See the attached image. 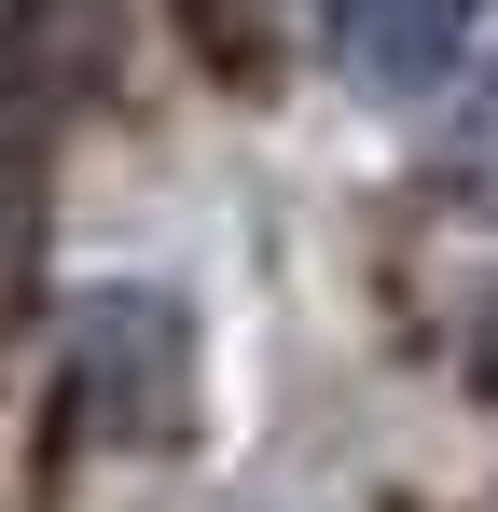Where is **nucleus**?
Instances as JSON below:
<instances>
[{
	"mask_svg": "<svg viewBox=\"0 0 498 512\" xmlns=\"http://www.w3.org/2000/svg\"><path fill=\"white\" fill-rule=\"evenodd\" d=\"M70 388L111 416V443H180L208 402V360H194V305L166 277H97L70 291Z\"/></svg>",
	"mask_w": 498,
	"mask_h": 512,
	"instance_id": "f257e3e1",
	"label": "nucleus"
},
{
	"mask_svg": "<svg viewBox=\"0 0 498 512\" xmlns=\"http://www.w3.org/2000/svg\"><path fill=\"white\" fill-rule=\"evenodd\" d=\"M471 42H485V0H332V56H346V84L388 97V111L443 97Z\"/></svg>",
	"mask_w": 498,
	"mask_h": 512,
	"instance_id": "f03ea898",
	"label": "nucleus"
}]
</instances>
